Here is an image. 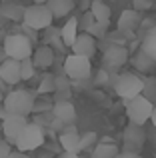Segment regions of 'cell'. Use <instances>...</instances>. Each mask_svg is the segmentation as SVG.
Instances as JSON below:
<instances>
[{"label": "cell", "mask_w": 156, "mask_h": 158, "mask_svg": "<svg viewBox=\"0 0 156 158\" xmlns=\"http://www.w3.org/2000/svg\"><path fill=\"white\" fill-rule=\"evenodd\" d=\"M96 48H98V40L88 32H78L74 42L70 44V50L74 54H82V56H88V58H92L96 54Z\"/></svg>", "instance_id": "cell-11"}, {"label": "cell", "mask_w": 156, "mask_h": 158, "mask_svg": "<svg viewBox=\"0 0 156 158\" xmlns=\"http://www.w3.org/2000/svg\"><path fill=\"white\" fill-rule=\"evenodd\" d=\"M120 148L116 146V142H106V140H100V142L94 144V148L90 150V158H114L118 154Z\"/></svg>", "instance_id": "cell-19"}, {"label": "cell", "mask_w": 156, "mask_h": 158, "mask_svg": "<svg viewBox=\"0 0 156 158\" xmlns=\"http://www.w3.org/2000/svg\"><path fill=\"white\" fill-rule=\"evenodd\" d=\"M0 138H2V134H0Z\"/></svg>", "instance_id": "cell-48"}, {"label": "cell", "mask_w": 156, "mask_h": 158, "mask_svg": "<svg viewBox=\"0 0 156 158\" xmlns=\"http://www.w3.org/2000/svg\"><path fill=\"white\" fill-rule=\"evenodd\" d=\"M32 62H34L36 68L40 70H48L52 64H54V58H56V52L52 46H48V44H42V46L34 48L32 50Z\"/></svg>", "instance_id": "cell-14"}, {"label": "cell", "mask_w": 156, "mask_h": 158, "mask_svg": "<svg viewBox=\"0 0 156 158\" xmlns=\"http://www.w3.org/2000/svg\"><path fill=\"white\" fill-rule=\"evenodd\" d=\"M90 12H92L94 20H102V22H110V16H112V10L104 0H92Z\"/></svg>", "instance_id": "cell-23"}, {"label": "cell", "mask_w": 156, "mask_h": 158, "mask_svg": "<svg viewBox=\"0 0 156 158\" xmlns=\"http://www.w3.org/2000/svg\"><path fill=\"white\" fill-rule=\"evenodd\" d=\"M52 120H54V116H52V112H34V120L32 122H36L38 126H50Z\"/></svg>", "instance_id": "cell-32"}, {"label": "cell", "mask_w": 156, "mask_h": 158, "mask_svg": "<svg viewBox=\"0 0 156 158\" xmlns=\"http://www.w3.org/2000/svg\"><path fill=\"white\" fill-rule=\"evenodd\" d=\"M130 58V52L122 44H108L102 54V64L106 66V70H116L122 64H126Z\"/></svg>", "instance_id": "cell-10"}, {"label": "cell", "mask_w": 156, "mask_h": 158, "mask_svg": "<svg viewBox=\"0 0 156 158\" xmlns=\"http://www.w3.org/2000/svg\"><path fill=\"white\" fill-rule=\"evenodd\" d=\"M150 120H152V126L156 128V104H154V108H152V114H150Z\"/></svg>", "instance_id": "cell-42"}, {"label": "cell", "mask_w": 156, "mask_h": 158, "mask_svg": "<svg viewBox=\"0 0 156 158\" xmlns=\"http://www.w3.org/2000/svg\"><path fill=\"white\" fill-rule=\"evenodd\" d=\"M140 50L146 52L156 62V28H152V30H148L144 34V38H142V42H140Z\"/></svg>", "instance_id": "cell-24"}, {"label": "cell", "mask_w": 156, "mask_h": 158, "mask_svg": "<svg viewBox=\"0 0 156 158\" xmlns=\"http://www.w3.org/2000/svg\"><path fill=\"white\" fill-rule=\"evenodd\" d=\"M78 18L76 16H70V18H66V22H64V26L60 28V38H62L64 46L70 48V44L74 42V38L78 36Z\"/></svg>", "instance_id": "cell-20"}, {"label": "cell", "mask_w": 156, "mask_h": 158, "mask_svg": "<svg viewBox=\"0 0 156 158\" xmlns=\"http://www.w3.org/2000/svg\"><path fill=\"white\" fill-rule=\"evenodd\" d=\"M24 8L20 2H16V0H8V2H2V6H0V14L4 16V18L12 20V22H22V16H24Z\"/></svg>", "instance_id": "cell-18"}, {"label": "cell", "mask_w": 156, "mask_h": 158, "mask_svg": "<svg viewBox=\"0 0 156 158\" xmlns=\"http://www.w3.org/2000/svg\"><path fill=\"white\" fill-rule=\"evenodd\" d=\"M112 88L122 100H130L142 92V76H138L136 72L112 74Z\"/></svg>", "instance_id": "cell-3"}, {"label": "cell", "mask_w": 156, "mask_h": 158, "mask_svg": "<svg viewBox=\"0 0 156 158\" xmlns=\"http://www.w3.org/2000/svg\"><path fill=\"white\" fill-rule=\"evenodd\" d=\"M32 2H36V4H46V0H32Z\"/></svg>", "instance_id": "cell-45"}, {"label": "cell", "mask_w": 156, "mask_h": 158, "mask_svg": "<svg viewBox=\"0 0 156 158\" xmlns=\"http://www.w3.org/2000/svg\"><path fill=\"white\" fill-rule=\"evenodd\" d=\"M46 136H44V128L38 126L36 122H26V126L22 128V132L18 134L14 146L22 152H32V150H38L40 146L44 144Z\"/></svg>", "instance_id": "cell-7"}, {"label": "cell", "mask_w": 156, "mask_h": 158, "mask_svg": "<svg viewBox=\"0 0 156 158\" xmlns=\"http://www.w3.org/2000/svg\"><path fill=\"white\" fill-rule=\"evenodd\" d=\"M46 6L56 20V18H64V16L70 14L76 8V2L74 0H46Z\"/></svg>", "instance_id": "cell-17"}, {"label": "cell", "mask_w": 156, "mask_h": 158, "mask_svg": "<svg viewBox=\"0 0 156 158\" xmlns=\"http://www.w3.org/2000/svg\"><path fill=\"white\" fill-rule=\"evenodd\" d=\"M114 158H138V152H128V150H118Z\"/></svg>", "instance_id": "cell-38"}, {"label": "cell", "mask_w": 156, "mask_h": 158, "mask_svg": "<svg viewBox=\"0 0 156 158\" xmlns=\"http://www.w3.org/2000/svg\"><path fill=\"white\" fill-rule=\"evenodd\" d=\"M138 158H142V156H140V154H138Z\"/></svg>", "instance_id": "cell-47"}, {"label": "cell", "mask_w": 156, "mask_h": 158, "mask_svg": "<svg viewBox=\"0 0 156 158\" xmlns=\"http://www.w3.org/2000/svg\"><path fill=\"white\" fill-rule=\"evenodd\" d=\"M94 22V16H92V12L90 10H86V12H82V18H78V30H88V26Z\"/></svg>", "instance_id": "cell-33"}, {"label": "cell", "mask_w": 156, "mask_h": 158, "mask_svg": "<svg viewBox=\"0 0 156 158\" xmlns=\"http://www.w3.org/2000/svg\"><path fill=\"white\" fill-rule=\"evenodd\" d=\"M38 158H54V156H52V154H40Z\"/></svg>", "instance_id": "cell-44"}, {"label": "cell", "mask_w": 156, "mask_h": 158, "mask_svg": "<svg viewBox=\"0 0 156 158\" xmlns=\"http://www.w3.org/2000/svg\"><path fill=\"white\" fill-rule=\"evenodd\" d=\"M58 142H60V148L62 150H68V152H78V144H80V134H78L76 126L72 122L64 124V128L60 130V136H58Z\"/></svg>", "instance_id": "cell-13"}, {"label": "cell", "mask_w": 156, "mask_h": 158, "mask_svg": "<svg viewBox=\"0 0 156 158\" xmlns=\"http://www.w3.org/2000/svg\"><path fill=\"white\" fill-rule=\"evenodd\" d=\"M34 92L36 94H52L54 92V74H50V72L42 74V80H40L38 88Z\"/></svg>", "instance_id": "cell-28"}, {"label": "cell", "mask_w": 156, "mask_h": 158, "mask_svg": "<svg viewBox=\"0 0 156 158\" xmlns=\"http://www.w3.org/2000/svg\"><path fill=\"white\" fill-rule=\"evenodd\" d=\"M22 22L26 24L28 28H32V30L40 32V30L48 28L52 22H54V16H52L50 10H48L46 4H36V2H32L30 6L24 8Z\"/></svg>", "instance_id": "cell-6"}, {"label": "cell", "mask_w": 156, "mask_h": 158, "mask_svg": "<svg viewBox=\"0 0 156 158\" xmlns=\"http://www.w3.org/2000/svg\"><path fill=\"white\" fill-rule=\"evenodd\" d=\"M34 98L36 92L34 90H26V88H14L2 98V106L8 114H20V116H28L32 114V106H34Z\"/></svg>", "instance_id": "cell-1"}, {"label": "cell", "mask_w": 156, "mask_h": 158, "mask_svg": "<svg viewBox=\"0 0 156 158\" xmlns=\"http://www.w3.org/2000/svg\"><path fill=\"white\" fill-rule=\"evenodd\" d=\"M0 80L6 86H16L20 82V60L16 58H4L0 62Z\"/></svg>", "instance_id": "cell-12"}, {"label": "cell", "mask_w": 156, "mask_h": 158, "mask_svg": "<svg viewBox=\"0 0 156 158\" xmlns=\"http://www.w3.org/2000/svg\"><path fill=\"white\" fill-rule=\"evenodd\" d=\"M108 24L110 22H102V20H94L92 24L88 26V34H92L94 38H104L106 32H108Z\"/></svg>", "instance_id": "cell-29"}, {"label": "cell", "mask_w": 156, "mask_h": 158, "mask_svg": "<svg viewBox=\"0 0 156 158\" xmlns=\"http://www.w3.org/2000/svg\"><path fill=\"white\" fill-rule=\"evenodd\" d=\"M54 100L50 98V94H36L34 98V106H32V114L34 112H50Z\"/></svg>", "instance_id": "cell-25"}, {"label": "cell", "mask_w": 156, "mask_h": 158, "mask_svg": "<svg viewBox=\"0 0 156 158\" xmlns=\"http://www.w3.org/2000/svg\"><path fill=\"white\" fill-rule=\"evenodd\" d=\"M146 142V132L140 124H132L130 122L128 126L124 128V134H122V148L120 150H128V152H138L144 148Z\"/></svg>", "instance_id": "cell-9"}, {"label": "cell", "mask_w": 156, "mask_h": 158, "mask_svg": "<svg viewBox=\"0 0 156 158\" xmlns=\"http://www.w3.org/2000/svg\"><path fill=\"white\" fill-rule=\"evenodd\" d=\"M90 4H92V0H80L78 8H80L82 12H86V10H90Z\"/></svg>", "instance_id": "cell-40"}, {"label": "cell", "mask_w": 156, "mask_h": 158, "mask_svg": "<svg viewBox=\"0 0 156 158\" xmlns=\"http://www.w3.org/2000/svg\"><path fill=\"white\" fill-rule=\"evenodd\" d=\"M134 6H136L138 12H142V10H148V8L152 6V2H150V0H134Z\"/></svg>", "instance_id": "cell-36"}, {"label": "cell", "mask_w": 156, "mask_h": 158, "mask_svg": "<svg viewBox=\"0 0 156 158\" xmlns=\"http://www.w3.org/2000/svg\"><path fill=\"white\" fill-rule=\"evenodd\" d=\"M6 114H8V112L4 110V106H2V104H0V120H2V118H4V116H6Z\"/></svg>", "instance_id": "cell-43"}, {"label": "cell", "mask_w": 156, "mask_h": 158, "mask_svg": "<svg viewBox=\"0 0 156 158\" xmlns=\"http://www.w3.org/2000/svg\"><path fill=\"white\" fill-rule=\"evenodd\" d=\"M96 142H98V134H96V132H84V134H80L78 150H80V152H90Z\"/></svg>", "instance_id": "cell-27"}, {"label": "cell", "mask_w": 156, "mask_h": 158, "mask_svg": "<svg viewBox=\"0 0 156 158\" xmlns=\"http://www.w3.org/2000/svg\"><path fill=\"white\" fill-rule=\"evenodd\" d=\"M44 44H48V46H52L56 52H64V42L62 38H60V28H54L50 24L48 28H44Z\"/></svg>", "instance_id": "cell-22"}, {"label": "cell", "mask_w": 156, "mask_h": 158, "mask_svg": "<svg viewBox=\"0 0 156 158\" xmlns=\"http://www.w3.org/2000/svg\"><path fill=\"white\" fill-rule=\"evenodd\" d=\"M0 16H2V14H0Z\"/></svg>", "instance_id": "cell-49"}, {"label": "cell", "mask_w": 156, "mask_h": 158, "mask_svg": "<svg viewBox=\"0 0 156 158\" xmlns=\"http://www.w3.org/2000/svg\"><path fill=\"white\" fill-rule=\"evenodd\" d=\"M138 26H140V12L138 10H124L118 18V30L124 34H130Z\"/></svg>", "instance_id": "cell-16"}, {"label": "cell", "mask_w": 156, "mask_h": 158, "mask_svg": "<svg viewBox=\"0 0 156 158\" xmlns=\"http://www.w3.org/2000/svg\"><path fill=\"white\" fill-rule=\"evenodd\" d=\"M10 150H12V144L6 142L4 138H0V158H6L10 154Z\"/></svg>", "instance_id": "cell-35"}, {"label": "cell", "mask_w": 156, "mask_h": 158, "mask_svg": "<svg viewBox=\"0 0 156 158\" xmlns=\"http://www.w3.org/2000/svg\"><path fill=\"white\" fill-rule=\"evenodd\" d=\"M50 112H52L54 118H58L60 122H64V124L76 120V108L72 104V100H54Z\"/></svg>", "instance_id": "cell-15"}, {"label": "cell", "mask_w": 156, "mask_h": 158, "mask_svg": "<svg viewBox=\"0 0 156 158\" xmlns=\"http://www.w3.org/2000/svg\"><path fill=\"white\" fill-rule=\"evenodd\" d=\"M124 102H126V118L132 124H140L142 126V124L150 122V114H152V108H154V102L150 98H146L140 92Z\"/></svg>", "instance_id": "cell-4"}, {"label": "cell", "mask_w": 156, "mask_h": 158, "mask_svg": "<svg viewBox=\"0 0 156 158\" xmlns=\"http://www.w3.org/2000/svg\"><path fill=\"white\" fill-rule=\"evenodd\" d=\"M110 80V72L106 68H100L96 72V78H94V84L96 86H102V84H106V82Z\"/></svg>", "instance_id": "cell-34"}, {"label": "cell", "mask_w": 156, "mask_h": 158, "mask_svg": "<svg viewBox=\"0 0 156 158\" xmlns=\"http://www.w3.org/2000/svg\"><path fill=\"white\" fill-rule=\"evenodd\" d=\"M54 92H72V80L66 74H54Z\"/></svg>", "instance_id": "cell-30"}, {"label": "cell", "mask_w": 156, "mask_h": 158, "mask_svg": "<svg viewBox=\"0 0 156 158\" xmlns=\"http://www.w3.org/2000/svg\"><path fill=\"white\" fill-rule=\"evenodd\" d=\"M6 158H30V156H28V152H22V150H18V148H12L10 154Z\"/></svg>", "instance_id": "cell-37"}, {"label": "cell", "mask_w": 156, "mask_h": 158, "mask_svg": "<svg viewBox=\"0 0 156 158\" xmlns=\"http://www.w3.org/2000/svg\"><path fill=\"white\" fill-rule=\"evenodd\" d=\"M78 152H68V150H62V154H60V158H76Z\"/></svg>", "instance_id": "cell-41"}, {"label": "cell", "mask_w": 156, "mask_h": 158, "mask_svg": "<svg viewBox=\"0 0 156 158\" xmlns=\"http://www.w3.org/2000/svg\"><path fill=\"white\" fill-rule=\"evenodd\" d=\"M76 158H86V156H80V154H78V156H76Z\"/></svg>", "instance_id": "cell-46"}, {"label": "cell", "mask_w": 156, "mask_h": 158, "mask_svg": "<svg viewBox=\"0 0 156 158\" xmlns=\"http://www.w3.org/2000/svg\"><path fill=\"white\" fill-rule=\"evenodd\" d=\"M28 116H20V114H6L2 120H0V134L6 142H10L14 146L18 134L22 132V128L26 126Z\"/></svg>", "instance_id": "cell-8"}, {"label": "cell", "mask_w": 156, "mask_h": 158, "mask_svg": "<svg viewBox=\"0 0 156 158\" xmlns=\"http://www.w3.org/2000/svg\"><path fill=\"white\" fill-rule=\"evenodd\" d=\"M22 32H24V34H26L28 38L32 40V42H34V40H36V30H32V28H28L26 24H24V26H22Z\"/></svg>", "instance_id": "cell-39"}, {"label": "cell", "mask_w": 156, "mask_h": 158, "mask_svg": "<svg viewBox=\"0 0 156 158\" xmlns=\"http://www.w3.org/2000/svg\"><path fill=\"white\" fill-rule=\"evenodd\" d=\"M32 40L28 38L24 32H14V34H8L2 42V52L4 56L8 58H16V60H22V58H28L32 56Z\"/></svg>", "instance_id": "cell-2"}, {"label": "cell", "mask_w": 156, "mask_h": 158, "mask_svg": "<svg viewBox=\"0 0 156 158\" xmlns=\"http://www.w3.org/2000/svg\"><path fill=\"white\" fill-rule=\"evenodd\" d=\"M130 62H132V66L136 68V72H142V74L150 72V70L154 68V64H156V62L152 60V58H150V56H148L146 52H142L140 48H138V50L132 54V58H130Z\"/></svg>", "instance_id": "cell-21"}, {"label": "cell", "mask_w": 156, "mask_h": 158, "mask_svg": "<svg viewBox=\"0 0 156 158\" xmlns=\"http://www.w3.org/2000/svg\"><path fill=\"white\" fill-rule=\"evenodd\" d=\"M142 94L150 100H156V76H148L142 78Z\"/></svg>", "instance_id": "cell-31"}, {"label": "cell", "mask_w": 156, "mask_h": 158, "mask_svg": "<svg viewBox=\"0 0 156 158\" xmlns=\"http://www.w3.org/2000/svg\"><path fill=\"white\" fill-rule=\"evenodd\" d=\"M62 70L70 80H88L92 76V62H90L88 56H82V54H74L70 52L66 58H64Z\"/></svg>", "instance_id": "cell-5"}, {"label": "cell", "mask_w": 156, "mask_h": 158, "mask_svg": "<svg viewBox=\"0 0 156 158\" xmlns=\"http://www.w3.org/2000/svg\"><path fill=\"white\" fill-rule=\"evenodd\" d=\"M36 76V66L32 62V58H22L20 60V80H32Z\"/></svg>", "instance_id": "cell-26"}]
</instances>
